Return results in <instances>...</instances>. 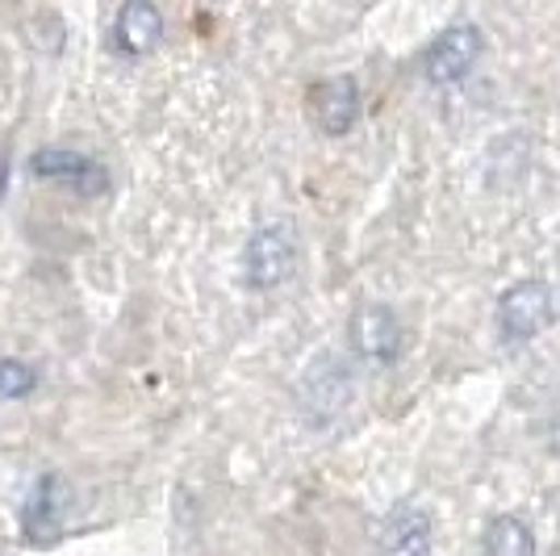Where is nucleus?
I'll use <instances>...</instances> for the list:
<instances>
[{"instance_id": "1", "label": "nucleus", "mask_w": 560, "mask_h": 556, "mask_svg": "<svg viewBox=\"0 0 560 556\" xmlns=\"http://www.w3.org/2000/svg\"><path fill=\"white\" fill-rule=\"evenodd\" d=\"M557 318V298L548 289V280H514L511 289L498 298V331L506 344H527L544 335Z\"/></svg>"}, {"instance_id": "2", "label": "nucleus", "mask_w": 560, "mask_h": 556, "mask_svg": "<svg viewBox=\"0 0 560 556\" xmlns=\"http://www.w3.org/2000/svg\"><path fill=\"white\" fill-rule=\"evenodd\" d=\"M481 50H486V38H481V30L472 22L447 25L444 34H435L431 47L422 50V76H427L435 89L460 84V80L472 76Z\"/></svg>"}, {"instance_id": "3", "label": "nucleus", "mask_w": 560, "mask_h": 556, "mask_svg": "<svg viewBox=\"0 0 560 556\" xmlns=\"http://www.w3.org/2000/svg\"><path fill=\"white\" fill-rule=\"evenodd\" d=\"M34 176L38 181H50V185L68 188L71 197H80V201H93V197H105L109 193V172H105V163L93 160V155H84V151H75V147H43V151H34Z\"/></svg>"}, {"instance_id": "4", "label": "nucleus", "mask_w": 560, "mask_h": 556, "mask_svg": "<svg viewBox=\"0 0 560 556\" xmlns=\"http://www.w3.org/2000/svg\"><path fill=\"white\" fill-rule=\"evenodd\" d=\"M293 264H298V239L289 222L259 227L243 247V280L252 289H277L280 280H289Z\"/></svg>"}, {"instance_id": "5", "label": "nucleus", "mask_w": 560, "mask_h": 556, "mask_svg": "<svg viewBox=\"0 0 560 556\" xmlns=\"http://www.w3.org/2000/svg\"><path fill=\"white\" fill-rule=\"evenodd\" d=\"M310 109H314V121L323 135L343 139L360 117V84L351 76H327L310 89Z\"/></svg>"}, {"instance_id": "6", "label": "nucleus", "mask_w": 560, "mask_h": 556, "mask_svg": "<svg viewBox=\"0 0 560 556\" xmlns=\"http://www.w3.org/2000/svg\"><path fill=\"white\" fill-rule=\"evenodd\" d=\"M351 344H355V351H360L369 364H394L397 351H401L397 314L381 302L360 305L355 318H351Z\"/></svg>"}, {"instance_id": "7", "label": "nucleus", "mask_w": 560, "mask_h": 556, "mask_svg": "<svg viewBox=\"0 0 560 556\" xmlns=\"http://www.w3.org/2000/svg\"><path fill=\"white\" fill-rule=\"evenodd\" d=\"M59 535H63V482L55 473H43L25 502L22 540L30 548H50Z\"/></svg>"}, {"instance_id": "8", "label": "nucleus", "mask_w": 560, "mask_h": 556, "mask_svg": "<svg viewBox=\"0 0 560 556\" xmlns=\"http://www.w3.org/2000/svg\"><path fill=\"white\" fill-rule=\"evenodd\" d=\"M381 556H431V519L415 502H397L381 523Z\"/></svg>"}, {"instance_id": "9", "label": "nucleus", "mask_w": 560, "mask_h": 556, "mask_svg": "<svg viewBox=\"0 0 560 556\" xmlns=\"http://www.w3.org/2000/svg\"><path fill=\"white\" fill-rule=\"evenodd\" d=\"M164 38V13L147 0L121 4L114 18V43L121 55H151Z\"/></svg>"}, {"instance_id": "10", "label": "nucleus", "mask_w": 560, "mask_h": 556, "mask_svg": "<svg viewBox=\"0 0 560 556\" xmlns=\"http://www.w3.org/2000/svg\"><path fill=\"white\" fill-rule=\"evenodd\" d=\"M486 556H536V532L518 514H498L486 528Z\"/></svg>"}, {"instance_id": "11", "label": "nucleus", "mask_w": 560, "mask_h": 556, "mask_svg": "<svg viewBox=\"0 0 560 556\" xmlns=\"http://www.w3.org/2000/svg\"><path fill=\"white\" fill-rule=\"evenodd\" d=\"M38 385V369L25 364L18 356H4L0 360V402H22V397L34 394Z\"/></svg>"}, {"instance_id": "12", "label": "nucleus", "mask_w": 560, "mask_h": 556, "mask_svg": "<svg viewBox=\"0 0 560 556\" xmlns=\"http://www.w3.org/2000/svg\"><path fill=\"white\" fill-rule=\"evenodd\" d=\"M552 448L560 452V418H557V427H552Z\"/></svg>"}]
</instances>
